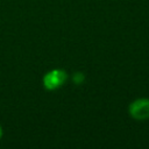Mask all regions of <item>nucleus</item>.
<instances>
[{
  "label": "nucleus",
  "instance_id": "obj_2",
  "mask_svg": "<svg viewBox=\"0 0 149 149\" xmlns=\"http://www.w3.org/2000/svg\"><path fill=\"white\" fill-rule=\"evenodd\" d=\"M128 113L136 121H146L149 119V98H139L129 104Z\"/></svg>",
  "mask_w": 149,
  "mask_h": 149
},
{
  "label": "nucleus",
  "instance_id": "obj_4",
  "mask_svg": "<svg viewBox=\"0 0 149 149\" xmlns=\"http://www.w3.org/2000/svg\"><path fill=\"white\" fill-rule=\"evenodd\" d=\"M2 135H3V130H2V127H1V125H0V140H1Z\"/></svg>",
  "mask_w": 149,
  "mask_h": 149
},
{
  "label": "nucleus",
  "instance_id": "obj_3",
  "mask_svg": "<svg viewBox=\"0 0 149 149\" xmlns=\"http://www.w3.org/2000/svg\"><path fill=\"white\" fill-rule=\"evenodd\" d=\"M84 80H85V76H84L83 72H78V71H77V72H74V73L72 74V81H73L76 85L83 84Z\"/></svg>",
  "mask_w": 149,
  "mask_h": 149
},
{
  "label": "nucleus",
  "instance_id": "obj_1",
  "mask_svg": "<svg viewBox=\"0 0 149 149\" xmlns=\"http://www.w3.org/2000/svg\"><path fill=\"white\" fill-rule=\"evenodd\" d=\"M68 80V73L62 69H54L51 71H48L43 78L42 84L45 90L48 91H55L63 86L65 81Z\"/></svg>",
  "mask_w": 149,
  "mask_h": 149
}]
</instances>
